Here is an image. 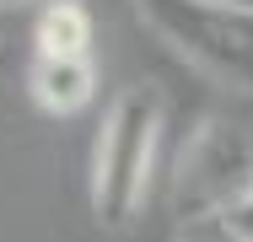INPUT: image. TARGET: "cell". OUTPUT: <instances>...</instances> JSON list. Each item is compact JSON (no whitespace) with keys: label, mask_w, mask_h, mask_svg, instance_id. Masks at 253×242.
Instances as JSON below:
<instances>
[{"label":"cell","mask_w":253,"mask_h":242,"mask_svg":"<svg viewBox=\"0 0 253 242\" xmlns=\"http://www.w3.org/2000/svg\"><path fill=\"white\" fill-rule=\"evenodd\" d=\"M33 54L49 59H92V16L81 0H43L33 22Z\"/></svg>","instance_id":"obj_5"},{"label":"cell","mask_w":253,"mask_h":242,"mask_svg":"<svg viewBox=\"0 0 253 242\" xmlns=\"http://www.w3.org/2000/svg\"><path fill=\"white\" fill-rule=\"evenodd\" d=\"M162 124L167 108L156 86H124L113 97L108 119L92 145V215L97 226L119 232L140 215L146 194H151L156 151H162Z\"/></svg>","instance_id":"obj_2"},{"label":"cell","mask_w":253,"mask_h":242,"mask_svg":"<svg viewBox=\"0 0 253 242\" xmlns=\"http://www.w3.org/2000/svg\"><path fill=\"white\" fill-rule=\"evenodd\" d=\"M226 221L237 226V237H243V242H253V199H248V204H243V210H232Z\"/></svg>","instance_id":"obj_7"},{"label":"cell","mask_w":253,"mask_h":242,"mask_svg":"<svg viewBox=\"0 0 253 242\" xmlns=\"http://www.w3.org/2000/svg\"><path fill=\"white\" fill-rule=\"evenodd\" d=\"M129 11L151 27L183 65H194L232 97H253V16L210 0H129Z\"/></svg>","instance_id":"obj_3"},{"label":"cell","mask_w":253,"mask_h":242,"mask_svg":"<svg viewBox=\"0 0 253 242\" xmlns=\"http://www.w3.org/2000/svg\"><path fill=\"white\" fill-rule=\"evenodd\" d=\"M27 92H33V102L43 113L70 119L97 92V65L92 59H49V54H33L27 59Z\"/></svg>","instance_id":"obj_4"},{"label":"cell","mask_w":253,"mask_h":242,"mask_svg":"<svg viewBox=\"0 0 253 242\" xmlns=\"http://www.w3.org/2000/svg\"><path fill=\"white\" fill-rule=\"evenodd\" d=\"M210 5H232V11H248L253 16V0H210Z\"/></svg>","instance_id":"obj_8"},{"label":"cell","mask_w":253,"mask_h":242,"mask_svg":"<svg viewBox=\"0 0 253 242\" xmlns=\"http://www.w3.org/2000/svg\"><path fill=\"white\" fill-rule=\"evenodd\" d=\"M253 199V97L210 108L172 167V215L221 221Z\"/></svg>","instance_id":"obj_1"},{"label":"cell","mask_w":253,"mask_h":242,"mask_svg":"<svg viewBox=\"0 0 253 242\" xmlns=\"http://www.w3.org/2000/svg\"><path fill=\"white\" fill-rule=\"evenodd\" d=\"M172 242H243V237H237V226L221 215V221H183V226L172 232Z\"/></svg>","instance_id":"obj_6"}]
</instances>
